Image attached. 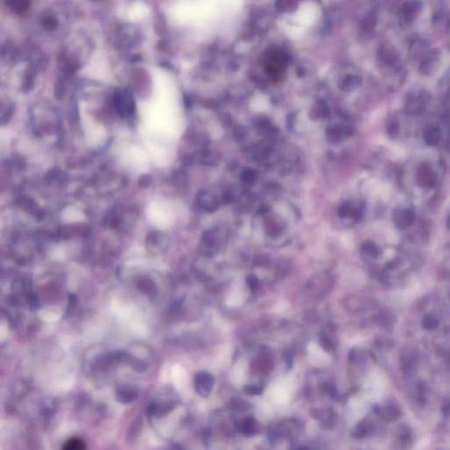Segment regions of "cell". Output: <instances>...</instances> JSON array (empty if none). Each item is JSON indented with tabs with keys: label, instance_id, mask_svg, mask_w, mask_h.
<instances>
[{
	"label": "cell",
	"instance_id": "obj_11",
	"mask_svg": "<svg viewBox=\"0 0 450 450\" xmlns=\"http://www.w3.org/2000/svg\"><path fill=\"white\" fill-rule=\"evenodd\" d=\"M142 419H136L133 421L132 425H130L127 437L129 439V441H135L136 438L138 437L140 432L142 430Z\"/></svg>",
	"mask_w": 450,
	"mask_h": 450
},
{
	"label": "cell",
	"instance_id": "obj_4",
	"mask_svg": "<svg viewBox=\"0 0 450 450\" xmlns=\"http://www.w3.org/2000/svg\"><path fill=\"white\" fill-rule=\"evenodd\" d=\"M115 397L120 404H132L138 398V388H136V386L130 385V384H120L116 388Z\"/></svg>",
	"mask_w": 450,
	"mask_h": 450
},
{
	"label": "cell",
	"instance_id": "obj_5",
	"mask_svg": "<svg viewBox=\"0 0 450 450\" xmlns=\"http://www.w3.org/2000/svg\"><path fill=\"white\" fill-rule=\"evenodd\" d=\"M380 414L386 422L397 421L401 416V409L396 402H391L380 409Z\"/></svg>",
	"mask_w": 450,
	"mask_h": 450
},
{
	"label": "cell",
	"instance_id": "obj_7",
	"mask_svg": "<svg viewBox=\"0 0 450 450\" xmlns=\"http://www.w3.org/2000/svg\"><path fill=\"white\" fill-rule=\"evenodd\" d=\"M310 360L312 363L318 366H324L330 361L328 355L315 345H313L312 349H310Z\"/></svg>",
	"mask_w": 450,
	"mask_h": 450
},
{
	"label": "cell",
	"instance_id": "obj_1",
	"mask_svg": "<svg viewBox=\"0 0 450 450\" xmlns=\"http://www.w3.org/2000/svg\"><path fill=\"white\" fill-rule=\"evenodd\" d=\"M292 388L293 383L291 380L278 381L269 388V396L275 404H286L291 398Z\"/></svg>",
	"mask_w": 450,
	"mask_h": 450
},
{
	"label": "cell",
	"instance_id": "obj_2",
	"mask_svg": "<svg viewBox=\"0 0 450 450\" xmlns=\"http://www.w3.org/2000/svg\"><path fill=\"white\" fill-rule=\"evenodd\" d=\"M174 409V404L172 401L166 398V393L161 394L151 401L147 408L148 415L153 419H160L162 417L167 416Z\"/></svg>",
	"mask_w": 450,
	"mask_h": 450
},
{
	"label": "cell",
	"instance_id": "obj_12",
	"mask_svg": "<svg viewBox=\"0 0 450 450\" xmlns=\"http://www.w3.org/2000/svg\"><path fill=\"white\" fill-rule=\"evenodd\" d=\"M415 398H416L417 404L419 406L425 405L427 400V388L426 386L424 385L423 383H419L417 386L416 392H415Z\"/></svg>",
	"mask_w": 450,
	"mask_h": 450
},
{
	"label": "cell",
	"instance_id": "obj_8",
	"mask_svg": "<svg viewBox=\"0 0 450 450\" xmlns=\"http://www.w3.org/2000/svg\"><path fill=\"white\" fill-rule=\"evenodd\" d=\"M396 437L398 439V441L400 444L407 446L408 444H410L413 440V432L411 430L409 425L406 424H402L398 427V430L396 432Z\"/></svg>",
	"mask_w": 450,
	"mask_h": 450
},
{
	"label": "cell",
	"instance_id": "obj_9",
	"mask_svg": "<svg viewBox=\"0 0 450 450\" xmlns=\"http://www.w3.org/2000/svg\"><path fill=\"white\" fill-rule=\"evenodd\" d=\"M62 450H87V445L84 439L75 436L65 441Z\"/></svg>",
	"mask_w": 450,
	"mask_h": 450
},
{
	"label": "cell",
	"instance_id": "obj_13",
	"mask_svg": "<svg viewBox=\"0 0 450 450\" xmlns=\"http://www.w3.org/2000/svg\"><path fill=\"white\" fill-rule=\"evenodd\" d=\"M437 450H444V449H437Z\"/></svg>",
	"mask_w": 450,
	"mask_h": 450
},
{
	"label": "cell",
	"instance_id": "obj_10",
	"mask_svg": "<svg viewBox=\"0 0 450 450\" xmlns=\"http://www.w3.org/2000/svg\"><path fill=\"white\" fill-rule=\"evenodd\" d=\"M246 378V365L243 362L236 365L232 372V380L235 385H241Z\"/></svg>",
	"mask_w": 450,
	"mask_h": 450
},
{
	"label": "cell",
	"instance_id": "obj_6",
	"mask_svg": "<svg viewBox=\"0 0 450 450\" xmlns=\"http://www.w3.org/2000/svg\"><path fill=\"white\" fill-rule=\"evenodd\" d=\"M136 288L140 292L149 296H153L157 294V286L150 278H139L136 281Z\"/></svg>",
	"mask_w": 450,
	"mask_h": 450
},
{
	"label": "cell",
	"instance_id": "obj_3",
	"mask_svg": "<svg viewBox=\"0 0 450 450\" xmlns=\"http://www.w3.org/2000/svg\"><path fill=\"white\" fill-rule=\"evenodd\" d=\"M145 247L149 253L154 255L165 253L167 248L166 235L159 232H150L145 240Z\"/></svg>",
	"mask_w": 450,
	"mask_h": 450
}]
</instances>
